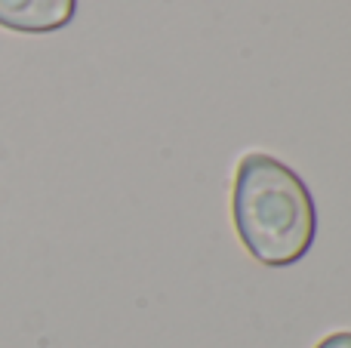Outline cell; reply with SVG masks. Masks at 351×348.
<instances>
[{"instance_id": "7a4b0ae2", "label": "cell", "mask_w": 351, "mask_h": 348, "mask_svg": "<svg viewBox=\"0 0 351 348\" xmlns=\"http://www.w3.org/2000/svg\"><path fill=\"white\" fill-rule=\"evenodd\" d=\"M77 12V0H0V25L22 34L59 31Z\"/></svg>"}, {"instance_id": "6da1fadb", "label": "cell", "mask_w": 351, "mask_h": 348, "mask_svg": "<svg viewBox=\"0 0 351 348\" xmlns=\"http://www.w3.org/2000/svg\"><path fill=\"white\" fill-rule=\"evenodd\" d=\"M231 213L247 253L262 265H293L315 244L317 213L308 185L271 154L253 151L241 160Z\"/></svg>"}, {"instance_id": "3957f363", "label": "cell", "mask_w": 351, "mask_h": 348, "mask_svg": "<svg viewBox=\"0 0 351 348\" xmlns=\"http://www.w3.org/2000/svg\"><path fill=\"white\" fill-rule=\"evenodd\" d=\"M317 348H351V333H333V336H327Z\"/></svg>"}]
</instances>
